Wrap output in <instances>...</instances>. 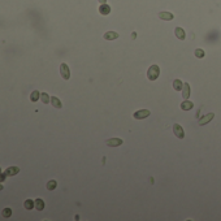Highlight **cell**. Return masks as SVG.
<instances>
[{
  "label": "cell",
  "mask_w": 221,
  "mask_h": 221,
  "mask_svg": "<svg viewBox=\"0 0 221 221\" xmlns=\"http://www.w3.org/2000/svg\"><path fill=\"white\" fill-rule=\"evenodd\" d=\"M24 207L26 209H33V208H35V202H33L31 199H27V200H25V203H24Z\"/></svg>",
  "instance_id": "cell-18"
},
{
  "label": "cell",
  "mask_w": 221,
  "mask_h": 221,
  "mask_svg": "<svg viewBox=\"0 0 221 221\" xmlns=\"http://www.w3.org/2000/svg\"><path fill=\"white\" fill-rule=\"evenodd\" d=\"M158 16H159V18L164 20V21H172V20L174 18V16H173L170 12H160Z\"/></svg>",
  "instance_id": "cell-11"
},
{
  "label": "cell",
  "mask_w": 221,
  "mask_h": 221,
  "mask_svg": "<svg viewBox=\"0 0 221 221\" xmlns=\"http://www.w3.org/2000/svg\"><path fill=\"white\" fill-rule=\"evenodd\" d=\"M173 133H174V135L177 137V138H180V139L185 138V131H183V128L181 126V125H178V124L173 125Z\"/></svg>",
  "instance_id": "cell-3"
},
{
  "label": "cell",
  "mask_w": 221,
  "mask_h": 221,
  "mask_svg": "<svg viewBox=\"0 0 221 221\" xmlns=\"http://www.w3.org/2000/svg\"><path fill=\"white\" fill-rule=\"evenodd\" d=\"M4 173H5L7 177H12V176H16L17 173H20V168L18 167H9Z\"/></svg>",
  "instance_id": "cell-8"
},
{
  "label": "cell",
  "mask_w": 221,
  "mask_h": 221,
  "mask_svg": "<svg viewBox=\"0 0 221 221\" xmlns=\"http://www.w3.org/2000/svg\"><path fill=\"white\" fill-rule=\"evenodd\" d=\"M105 1H107V0H99V3H100V4H104Z\"/></svg>",
  "instance_id": "cell-24"
},
{
  "label": "cell",
  "mask_w": 221,
  "mask_h": 221,
  "mask_svg": "<svg viewBox=\"0 0 221 221\" xmlns=\"http://www.w3.org/2000/svg\"><path fill=\"white\" fill-rule=\"evenodd\" d=\"M39 98H40V92H39L38 90H34V91L31 92V94H30V100H31L33 103L37 102Z\"/></svg>",
  "instance_id": "cell-17"
},
{
  "label": "cell",
  "mask_w": 221,
  "mask_h": 221,
  "mask_svg": "<svg viewBox=\"0 0 221 221\" xmlns=\"http://www.w3.org/2000/svg\"><path fill=\"white\" fill-rule=\"evenodd\" d=\"M51 104L54 105L56 109H61V108H63V104H61L60 99L56 96H51Z\"/></svg>",
  "instance_id": "cell-14"
},
{
  "label": "cell",
  "mask_w": 221,
  "mask_h": 221,
  "mask_svg": "<svg viewBox=\"0 0 221 221\" xmlns=\"http://www.w3.org/2000/svg\"><path fill=\"white\" fill-rule=\"evenodd\" d=\"M150 114H151V112L148 109H139V111H137L133 116H134V119H137V120H143L150 116Z\"/></svg>",
  "instance_id": "cell-5"
},
{
  "label": "cell",
  "mask_w": 221,
  "mask_h": 221,
  "mask_svg": "<svg viewBox=\"0 0 221 221\" xmlns=\"http://www.w3.org/2000/svg\"><path fill=\"white\" fill-rule=\"evenodd\" d=\"M190 92H191L190 85L187 82H185L183 83V87H182V98H183V99H189V98H190Z\"/></svg>",
  "instance_id": "cell-10"
},
{
  "label": "cell",
  "mask_w": 221,
  "mask_h": 221,
  "mask_svg": "<svg viewBox=\"0 0 221 221\" xmlns=\"http://www.w3.org/2000/svg\"><path fill=\"white\" fill-rule=\"evenodd\" d=\"M1 215H3V217H5V219H7V217H10V215H12V209L10 208H4L1 211Z\"/></svg>",
  "instance_id": "cell-21"
},
{
  "label": "cell",
  "mask_w": 221,
  "mask_h": 221,
  "mask_svg": "<svg viewBox=\"0 0 221 221\" xmlns=\"http://www.w3.org/2000/svg\"><path fill=\"white\" fill-rule=\"evenodd\" d=\"M3 189H4V187H3V185H0V191H1Z\"/></svg>",
  "instance_id": "cell-25"
},
{
  "label": "cell",
  "mask_w": 221,
  "mask_h": 221,
  "mask_svg": "<svg viewBox=\"0 0 221 221\" xmlns=\"http://www.w3.org/2000/svg\"><path fill=\"white\" fill-rule=\"evenodd\" d=\"M174 34H176V37L180 39V40H185V38H186V33H185V30L182 29V27H180V26H176Z\"/></svg>",
  "instance_id": "cell-7"
},
{
  "label": "cell",
  "mask_w": 221,
  "mask_h": 221,
  "mask_svg": "<svg viewBox=\"0 0 221 221\" xmlns=\"http://www.w3.org/2000/svg\"><path fill=\"white\" fill-rule=\"evenodd\" d=\"M0 173H1V168H0Z\"/></svg>",
  "instance_id": "cell-26"
},
{
  "label": "cell",
  "mask_w": 221,
  "mask_h": 221,
  "mask_svg": "<svg viewBox=\"0 0 221 221\" xmlns=\"http://www.w3.org/2000/svg\"><path fill=\"white\" fill-rule=\"evenodd\" d=\"M192 107H194V104H192V102H190V100L185 99L182 103H181V109L182 111H190L192 109Z\"/></svg>",
  "instance_id": "cell-12"
},
{
  "label": "cell",
  "mask_w": 221,
  "mask_h": 221,
  "mask_svg": "<svg viewBox=\"0 0 221 221\" xmlns=\"http://www.w3.org/2000/svg\"><path fill=\"white\" fill-rule=\"evenodd\" d=\"M159 74H160V68H159V65H151L150 69L147 70V77L150 81L158 79Z\"/></svg>",
  "instance_id": "cell-1"
},
{
  "label": "cell",
  "mask_w": 221,
  "mask_h": 221,
  "mask_svg": "<svg viewBox=\"0 0 221 221\" xmlns=\"http://www.w3.org/2000/svg\"><path fill=\"white\" fill-rule=\"evenodd\" d=\"M182 87H183V83H182V81L181 79H174L173 81V89H174L176 91H181L182 90Z\"/></svg>",
  "instance_id": "cell-15"
},
{
  "label": "cell",
  "mask_w": 221,
  "mask_h": 221,
  "mask_svg": "<svg viewBox=\"0 0 221 221\" xmlns=\"http://www.w3.org/2000/svg\"><path fill=\"white\" fill-rule=\"evenodd\" d=\"M99 13H100V15H103V16L109 15V13H111V7L107 4V3H104V4H102L99 7Z\"/></svg>",
  "instance_id": "cell-9"
},
{
  "label": "cell",
  "mask_w": 221,
  "mask_h": 221,
  "mask_svg": "<svg viewBox=\"0 0 221 221\" xmlns=\"http://www.w3.org/2000/svg\"><path fill=\"white\" fill-rule=\"evenodd\" d=\"M34 202H35V208H37L38 211H43V209H44V202H43V199L38 198V199L34 200Z\"/></svg>",
  "instance_id": "cell-16"
},
{
  "label": "cell",
  "mask_w": 221,
  "mask_h": 221,
  "mask_svg": "<svg viewBox=\"0 0 221 221\" xmlns=\"http://www.w3.org/2000/svg\"><path fill=\"white\" fill-rule=\"evenodd\" d=\"M40 100L44 103V104H48V102H51V98L48 96V94H46V92H42V94H40Z\"/></svg>",
  "instance_id": "cell-20"
},
{
  "label": "cell",
  "mask_w": 221,
  "mask_h": 221,
  "mask_svg": "<svg viewBox=\"0 0 221 221\" xmlns=\"http://www.w3.org/2000/svg\"><path fill=\"white\" fill-rule=\"evenodd\" d=\"M194 54H195V56H197L198 59H203V57H204V55H206L202 48H197V49H195Z\"/></svg>",
  "instance_id": "cell-22"
},
{
  "label": "cell",
  "mask_w": 221,
  "mask_h": 221,
  "mask_svg": "<svg viewBox=\"0 0 221 221\" xmlns=\"http://www.w3.org/2000/svg\"><path fill=\"white\" fill-rule=\"evenodd\" d=\"M122 143H124V141L121 138H109L105 141V144L108 147H117V146H121Z\"/></svg>",
  "instance_id": "cell-4"
},
{
  "label": "cell",
  "mask_w": 221,
  "mask_h": 221,
  "mask_svg": "<svg viewBox=\"0 0 221 221\" xmlns=\"http://www.w3.org/2000/svg\"><path fill=\"white\" fill-rule=\"evenodd\" d=\"M56 186H57V182H56L55 180H51V181H48L46 185V187H47V190H49V191H52V190H55L56 189Z\"/></svg>",
  "instance_id": "cell-19"
},
{
  "label": "cell",
  "mask_w": 221,
  "mask_h": 221,
  "mask_svg": "<svg viewBox=\"0 0 221 221\" xmlns=\"http://www.w3.org/2000/svg\"><path fill=\"white\" fill-rule=\"evenodd\" d=\"M60 74L65 81H68L70 78V70H69V66L65 63H63L60 65Z\"/></svg>",
  "instance_id": "cell-2"
},
{
  "label": "cell",
  "mask_w": 221,
  "mask_h": 221,
  "mask_svg": "<svg viewBox=\"0 0 221 221\" xmlns=\"http://www.w3.org/2000/svg\"><path fill=\"white\" fill-rule=\"evenodd\" d=\"M5 177H7V176H5V173H3V174H1V173H0V182H3Z\"/></svg>",
  "instance_id": "cell-23"
},
{
  "label": "cell",
  "mask_w": 221,
  "mask_h": 221,
  "mask_svg": "<svg viewBox=\"0 0 221 221\" xmlns=\"http://www.w3.org/2000/svg\"><path fill=\"white\" fill-rule=\"evenodd\" d=\"M103 38H104L105 40H114V39L119 38V34H117L116 31H107Z\"/></svg>",
  "instance_id": "cell-13"
},
{
  "label": "cell",
  "mask_w": 221,
  "mask_h": 221,
  "mask_svg": "<svg viewBox=\"0 0 221 221\" xmlns=\"http://www.w3.org/2000/svg\"><path fill=\"white\" fill-rule=\"evenodd\" d=\"M213 117H215V113H212V112H211V113H207L206 116H203L202 119L199 120V125H200V126L207 125L209 121H212V120H213Z\"/></svg>",
  "instance_id": "cell-6"
}]
</instances>
